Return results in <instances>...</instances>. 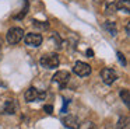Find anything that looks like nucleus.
I'll return each instance as SVG.
<instances>
[{
  "instance_id": "1",
  "label": "nucleus",
  "mask_w": 130,
  "mask_h": 129,
  "mask_svg": "<svg viewBox=\"0 0 130 129\" xmlns=\"http://www.w3.org/2000/svg\"><path fill=\"white\" fill-rule=\"evenodd\" d=\"M39 64L43 69H56L59 66V56L56 53H48L39 59Z\"/></svg>"
},
{
  "instance_id": "2",
  "label": "nucleus",
  "mask_w": 130,
  "mask_h": 129,
  "mask_svg": "<svg viewBox=\"0 0 130 129\" xmlns=\"http://www.w3.org/2000/svg\"><path fill=\"white\" fill-rule=\"evenodd\" d=\"M23 38H24V31H23V28H20V27L10 28V30L7 31V34H6L7 42H9V44H11V45L18 44V42H20Z\"/></svg>"
},
{
  "instance_id": "3",
  "label": "nucleus",
  "mask_w": 130,
  "mask_h": 129,
  "mask_svg": "<svg viewBox=\"0 0 130 129\" xmlns=\"http://www.w3.org/2000/svg\"><path fill=\"white\" fill-rule=\"evenodd\" d=\"M45 97H46L45 93H39V90H37L35 87H29V88L25 91V94H24V98H25V101H28V102L43 100Z\"/></svg>"
},
{
  "instance_id": "4",
  "label": "nucleus",
  "mask_w": 130,
  "mask_h": 129,
  "mask_svg": "<svg viewBox=\"0 0 130 129\" xmlns=\"http://www.w3.org/2000/svg\"><path fill=\"white\" fill-rule=\"evenodd\" d=\"M73 72L76 73L77 76H80V77H85V76H88L91 73V67H90V64H88V63L78 60V62L74 63Z\"/></svg>"
},
{
  "instance_id": "5",
  "label": "nucleus",
  "mask_w": 130,
  "mask_h": 129,
  "mask_svg": "<svg viewBox=\"0 0 130 129\" xmlns=\"http://www.w3.org/2000/svg\"><path fill=\"white\" fill-rule=\"evenodd\" d=\"M101 79L105 84H112L116 81L118 79V74L113 69H109V67H105V69L101 70Z\"/></svg>"
},
{
  "instance_id": "6",
  "label": "nucleus",
  "mask_w": 130,
  "mask_h": 129,
  "mask_svg": "<svg viewBox=\"0 0 130 129\" xmlns=\"http://www.w3.org/2000/svg\"><path fill=\"white\" fill-rule=\"evenodd\" d=\"M24 41H25V44L28 45V46L31 48H38L41 44H42V35L41 34H27L25 36H24Z\"/></svg>"
},
{
  "instance_id": "7",
  "label": "nucleus",
  "mask_w": 130,
  "mask_h": 129,
  "mask_svg": "<svg viewBox=\"0 0 130 129\" xmlns=\"http://www.w3.org/2000/svg\"><path fill=\"white\" fill-rule=\"evenodd\" d=\"M53 80L56 81L57 84H59L62 88H64L66 84L69 83V80H70V73L66 72V70H60V72H56L53 76Z\"/></svg>"
},
{
  "instance_id": "8",
  "label": "nucleus",
  "mask_w": 130,
  "mask_h": 129,
  "mask_svg": "<svg viewBox=\"0 0 130 129\" xmlns=\"http://www.w3.org/2000/svg\"><path fill=\"white\" fill-rule=\"evenodd\" d=\"M62 123L69 129H77L80 125L78 118L76 115H64V117H62Z\"/></svg>"
},
{
  "instance_id": "9",
  "label": "nucleus",
  "mask_w": 130,
  "mask_h": 129,
  "mask_svg": "<svg viewBox=\"0 0 130 129\" xmlns=\"http://www.w3.org/2000/svg\"><path fill=\"white\" fill-rule=\"evenodd\" d=\"M15 111H17V102L14 100H7L3 105V114L13 115L15 114Z\"/></svg>"
},
{
  "instance_id": "10",
  "label": "nucleus",
  "mask_w": 130,
  "mask_h": 129,
  "mask_svg": "<svg viewBox=\"0 0 130 129\" xmlns=\"http://www.w3.org/2000/svg\"><path fill=\"white\" fill-rule=\"evenodd\" d=\"M104 30H105V31H108V34H109V35H112V36H115L116 34H118L116 25H115V22H112V21H106V22H104Z\"/></svg>"
},
{
  "instance_id": "11",
  "label": "nucleus",
  "mask_w": 130,
  "mask_h": 129,
  "mask_svg": "<svg viewBox=\"0 0 130 129\" xmlns=\"http://www.w3.org/2000/svg\"><path fill=\"white\" fill-rule=\"evenodd\" d=\"M116 8L120 11H124V13H129L130 11V0H119L116 3Z\"/></svg>"
},
{
  "instance_id": "12",
  "label": "nucleus",
  "mask_w": 130,
  "mask_h": 129,
  "mask_svg": "<svg viewBox=\"0 0 130 129\" xmlns=\"http://www.w3.org/2000/svg\"><path fill=\"white\" fill-rule=\"evenodd\" d=\"M118 129H130L129 117H120L118 121Z\"/></svg>"
},
{
  "instance_id": "13",
  "label": "nucleus",
  "mask_w": 130,
  "mask_h": 129,
  "mask_svg": "<svg viewBox=\"0 0 130 129\" xmlns=\"http://www.w3.org/2000/svg\"><path fill=\"white\" fill-rule=\"evenodd\" d=\"M77 129H96V126H95V123L91 122V121H85V122L80 123Z\"/></svg>"
},
{
  "instance_id": "14",
  "label": "nucleus",
  "mask_w": 130,
  "mask_h": 129,
  "mask_svg": "<svg viewBox=\"0 0 130 129\" xmlns=\"http://www.w3.org/2000/svg\"><path fill=\"white\" fill-rule=\"evenodd\" d=\"M120 97H122V100L124 101V104L129 107V101H130V98H129V90H127V88L122 90V91H120Z\"/></svg>"
},
{
  "instance_id": "15",
  "label": "nucleus",
  "mask_w": 130,
  "mask_h": 129,
  "mask_svg": "<svg viewBox=\"0 0 130 129\" xmlns=\"http://www.w3.org/2000/svg\"><path fill=\"white\" fill-rule=\"evenodd\" d=\"M116 3H109V4L106 6V10H105V13L108 14V16H110V14H113V13H116Z\"/></svg>"
},
{
  "instance_id": "16",
  "label": "nucleus",
  "mask_w": 130,
  "mask_h": 129,
  "mask_svg": "<svg viewBox=\"0 0 130 129\" xmlns=\"http://www.w3.org/2000/svg\"><path fill=\"white\" fill-rule=\"evenodd\" d=\"M32 22H34V25H35V27H39V28H42V30H45V28H48L49 27V24H48V22H42V21H37V20H35V21H32Z\"/></svg>"
},
{
  "instance_id": "17",
  "label": "nucleus",
  "mask_w": 130,
  "mask_h": 129,
  "mask_svg": "<svg viewBox=\"0 0 130 129\" xmlns=\"http://www.w3.org/2000/svg\"><path fill=\"white\" fill-rule=\"evenodd\" d=\"M43 111H45L46 114H52V112H53V107L52 105H45L43 107Z\"/></svg>"
},
{
  "instance_id": "18",
  "label": "nucleus",
  "mask_w": 130,
  "mask_h": 129,
  "mask_svg": "<svg viewBox=\"0 0 130 129\" xmlns=\"http://www.w3.org/2000/svg\"><path fill=\"white\" fill-rule=\"evenodd\" d=\"M118 58H119V60H120L122 64H126V59H124V56L122 52H118Z\"/></svg>"
},
{
  "instance_id": "19",
  "label": "nucleus",
  "mask_w": 130,
  "mask_h": 129,
  "mask_svg": "<svg viewBox=\"0 0 130 129\" xmlns=\"http://www.w3.org/2000/svg\"><path fill=\"white\" fill-rule=\"evenodd\" d=\"M85 53H87L88 58H92V56H94V50L92 49H87V50H85Z\"/></svg>"
},
{
  "instance_id": "20",
  "label": "nucleus",
  "mask_w": 130,
  "mask_h": 129,
  "mask_svg": "<svg viewBox=\"0 0 130 129\" xmlns=\"http://www.w3.org/2000/svg\"><path fill=\"white\" fill-rule=\"evenodd\" d=\"M94 2H95V3H96V4H102V3H104V2H105V0H94Z\"/></svg>"
}]
</instances>
